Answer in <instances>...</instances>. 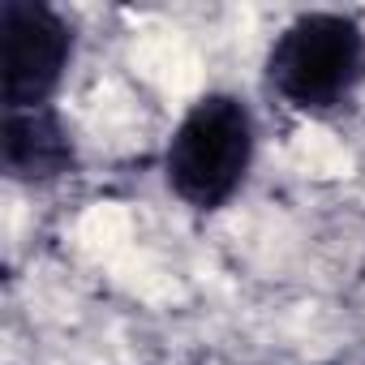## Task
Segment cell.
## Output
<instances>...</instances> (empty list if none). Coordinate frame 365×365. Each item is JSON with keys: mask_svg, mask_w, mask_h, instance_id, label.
I'll list each match as a JSON object with an SVG mask.
<instances>
[{"mask_svg": "<svg viewBox=\"0 0 365 365\" xmlns=\"http://www.w3.org/2000/svg\"><path fill=\"white\" fill-rule=\"evenodd\" d=\"M258 125L241 95H198L163 142V185L198 215L224 211L250 180Z\"/></svg>", "mask_w": 365, "mask_h": 365, "instance_id": "1", "label": "cell"}, {"mask_svg": "<svg viewBox=\"0 0 365 365\" xmlns=\"http://www.w3.org/2000/svg\"><path fill=\"white\" fill-rule=\"evenodd\" d=\"M262 73L292 112L327 116L344 108L365 82V31L352 14H297L271 39Z\"/></svg>", "mask_w": 365, "mask_h": 365, "instance_id": "2", "label": "cell"}, {"mask_svg": "<svg viewBox=\"0 0 365 365\" xmlns=\"http://www.w3.org/2000/svg\"><path fill=\"white\" fill-rule=\"evenodd\" d=\"M73 65V26L48 0L0 5V99L5 112L56 108Z\"/></svg>", "mask_w": 365, "mask_h": 365, "instance_id": "3", "label": "cell"}, {"mask_svg": "<svg viewBox=\"0 0 365 365\" xmlns=\"http://www.w3.org/2000/svg\"><path fill=\"white\" fill-rule=\"evenodd\" d=\"M0 168L14 185H56L78 172V142L61 108H22L0 116Z\"/></svg>", "mask_w": 365, "mask_h": 365, "instance_id": "4", "label": "cell"}]
</instances>
